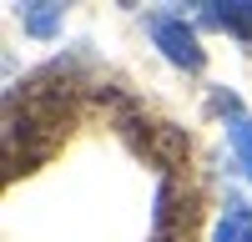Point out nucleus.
<instances>
[{
    "label": "nucleus",
    "instance_id": "1",
    "mask_svg": "<svg viewBox=\"0 0 252 242\" xmlns=\"http://www.w3.org/2000/svg\"><path fill=\"white\" fill-rule=\"evenodd\" d=\"M152 35H157V46L166 51V60H177V66H187V71H197V66H202L197 30L187 26L182 15H152Z\"/></svg>",
    "mask_w": 252,
    "mask_h": 242
},
{
    "label": "nucleus",
    "instance_id": "2",
    "mask_svg": "<svg viewBox=\"0 0 252 242\" xmlns=\"http://www.w3.org/2000/svg\"><path fill=\"white\" fill-rule=\"evenodd\" d=\"M207 20L222 30H232L242 40H252V0H237V5H207Z\"/></svg>",
    "mask_w": 252,
    "mask_h": 242
},
{
    "label": "nucleus",
    "instance_id": "3",
    "mask_svg": "<svg viewBox=\"0 0 252 242\" xmlns=\"http://www.w3.org/2000/svg\"><path fill=\"white\" fill-rule=\"evenodd\" d=\"M217 242H252V212L242 207V202H232L227 222L217 227Z\"/></svg>",
    "mask_w": 252,
    "mask_h": 242
},
{
    "label": "nucleus",
    "instance_id": "4",
    "mask_svg": "<svg viewBox=\"0 0 252 242\" xmlns=\"http://www.w3.org/2000/svg\"><path fill=\"white\" fill-rule=\"evenodd\" d=\"M227 136H232V147H237L242 167H247V177H252V116H242V111L232 106V121H227Z\"/></svg>",
    "mask_w": 252,
    "mask_h": 242
},
{
    "label": "nucleus",
    "instance_id": "5",
    "mask_svg": "<svg viewBox=\"0 0 252 242\" xmlns=\"http://www.w3.org/2000/svg\"><path fill=\"white\" fill-rule=\"evenodd\" d=\"M20 20H26L31 35H51V30L61 26V5H26V10H20Z\"/></svg>",
    "mask_w": 252,
    "mask_h": 242
}]
</instances>
